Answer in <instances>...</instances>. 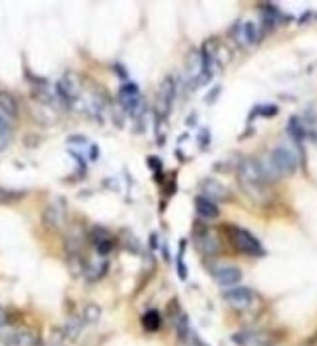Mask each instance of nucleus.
I'll return each mask as SVG.
<instances>
[{"label": "nucleus", "mask_w": 317, "mask_h": 346, "mask_svg": "<svg viewBox=\"0 0 317 346\" xmlns=\"http://www.w3.org/2000/svg\"><path fill=\"white\" fill-rule=\"evenodd\" d=\"M12 140V127L8 123V119L0 113V150H4Z\"/></svg>", "instance_id": "nucleus-17"}, {"label": "nucleus", "mask_w": 317, "mask_h": 346, "mask_svg": "<svg viewBox=\"0 0 317 346\" xmlns=\"http://www.w3.org/2000/svg\"><path fill=\"white\" fill-rule=\"evenodd\" d=\"M200 189H202V196H206V198H210V200H228L230 198V191L222 185V183H218V181H214V179H206L202 185H200Z\"/></svg>", "instance_id": "nucleus-9"}, {"label": "nucleus", "mask_w": 317, "mask_h": 346, "mask_svg": "<svg viewBox=\"0 0 317 346\" xmlns=\"http://www.w3.org/2000/svg\"><path fill=\"white\" fill-rule=\"evenodd\" d=\"M80 329H82V323H74V321H70V323L66 325V335L72 337V339H76L78 333H80Z\"/></svg>", "instance_id": "nucleus-22"}, {"label": "nucleus", "mask_w": 317, "mask_h": 346, "mask_svg": "<svg viewBox=\"0 0 317 346\" xmlns=\"http://www.w3.org/2000/svg\"><path fill=\"white\" fill-rule=\"evenodd\" d=\"M210 274L214 276V280L224 286V288H232L236 286L239 280H241V270L238 267H232V265H220V267H214L210 270Z\"/></svg>", "instance_id": "nucleus-7"}, {"label": "nucleus", "mask_w": 317, "mask_h": 346, "mask_svg": "<svg viewBox=\"0 0 317 346\" xmlns=\"http://www.w3.org/2000/svg\"><path fill=\"white\" fill-rule=\"evenodd\" d=\"M98 158V146H92V160Z\"/></svg>", "instance_id": "nucleus-27"}, {"label": "nucleus", "mask_w": 317, "mask_h": 346, "mask_svg": "<svg viewBox=\"0 0 317 346\" xmlns=\"http://www.w3.org/2000/svg\"><path fill=\"white\" fill-rule=\"evenodd\" d=\"M115 70H117V74H119L121 78H127V72H125V68H123V66H115Z\"/></svg>", "instance_id": "nucleus-25"}, {"label": "nucleus", "mask_w": 317, "mask_h": 346, "mask_svg": "<svg viewBox=\"0 0 317 346\" xmlns=\"http://www.w3.org/2000/svg\"><path fill=\"white\" fill-rule=\"evenodd\" d=\"M195 208H197V214H198V216L208 218V220L220 216V210H218L216 202L210 200V198H206V196H197V198H195Z\"/></svg>", "instance_id": "nucleus-11"}, {"label": "nucleus", "mask_w": 317, "mask_h": 346, "mask_svg": "<svg viewBox=\"0 0 317 346\" xmlns=\"http://www.w3.org/2000/svg\"><path fill=\"white\" fill-rule=\"evenodd\" d=\"M68 140L70 142H86V138H82V136H70Z\"/></svg>", "instance_id": "nucleus-26"}, {"label": "nucleus", "mask_w": 317, "mask_h": 346, "mask_svg": "<svg viewBox=\"0 0 317 346\" xmlns=\"http://www.w3.org/2000/svg\"><path fill=\"white\" fill-rule=\"evenodd\" d=\"M288 133L294 138V142H298V144H302V140L306 138V129H304V125L298 117H292L288 121Z\"/></svg>", "instance_id": "nucleus-14"}, {"label": "nucleus", "mask_w": 317, "mask_h": 346, "mask_svg": "<svg viewBox=\"0 0 317 346\" xmlns=\"http://www.w3.org/2000/svg\"><path fill=\"white\" fill-rule=\"evenodd\" d=\"M148 166H152V168H159V160L158 158H148Z\"/></svg>", "instance_id": "nucleus-24"}, {"label": "nucleus", "mask_w": 317, "mask_h": 346, "mask_svg": "<svg viewBox=\"0 0 317 346\" xmlns=\"http://www.w3.org/2000/svg\"><path fill=\"white\" fill-rule=\"evenodd\" d=\"M105 270H107V261H101V263L88 265L84 272H86V278H88V280H98V278H101V276L105 274Z\"/></svg>", "instance_id": "nucleus-16"}, {"label": "nucleus", "mask_w": 317, "mask_h": 346, "mask_svg": "<svg viewBox=\"0 0 317 346\" xmlns=\"http://www.w3.org/2000/svg\"><path fill=\"white\" fill-rule=\"evenodd\" d=\"M119 101H121V105H123L131 115H139V113L142 111L140 92H139V86L133 84V82L121 86V90H119Z\"/></svg>", "instance_id": "nucleus-4"}, {"label": "nucleus", "mask_w": 317, "mask_h": 346, "mask_svg": "<svg viewBox=\"0 0 317 346\" xmlns=\"http://www.w3.org/2000/svg\"><path fill=\"white\" fill-rule=\"evenodd\" d=\"M105 239H111V233L103 226H94L92 231H90V241L94 245H98L99 241H105Z\"/></svg>", "instance_id": "nucleus-19"}, {"label": "nucleus", "mask_w": 317, "mask_h": 346, "mask_svg": "<svg viewBox=\"0 0 317 346\" xmlns=\"http://www.w3.org/2000/svg\"><path fill=\"white\" fill-rule=\"evenodd\" d=\"M4 325V313H2V309H0V327Z\"/></svg>", "instance_id": "nucleus-28"}, {"label": "nucleus", "mask_w": 317, "mask_h": 346, "mask_svg": "<svg viewBox=\"0 0 317 346\" xmlns=\"http://www.w3.org/2000/svg\"><path fill=\"white\" fill-rule=\"evenodd\" d=\"M0 111L6 119H18L20 115V107H18V101H16V96L8 90H0Z\"/></svg>", "instance_id": "nucleus-10"}, {"label": "nucleus", "mask_w": 317, "mask_h": 346, "mask_svg": "<svg viewBox=\"0 0 317 346\" xmlns=\"http://www.w3.org/2000/svg\"><path fill=\"white\" fill-rule=\"evenodd\" d=\"M99 317H101V309H99V306H96V304H88L86 309H84V319L90 321V323H96Z\"/></svg>", "instance_id": "nucleus-20"}, {"label": "nucleus", "mask_w": 317, "mask_h": 346, "mask_svg": "<svg viewBox=\"0 0 317 346\" xmlns=\"http://www.w3.org/2000/svg\"><path fill=\"white\" fill-rule=\"evenodd\" d=\"M228 235H230V241L232 245L243 253V255H249V257H261L265 255V249L261 245V241L247 230L239 228V226H228Z\"/></svg>", "instance_id": "nucleus-2"}, {"label": "nucleus", "mask_w": 317, "mask_h": 346, "mask_svg": "<svg viewBox=\"0 0 317 346\" xmlns=\"http://www.w3.org/2000/svg\"><path fill=\"white\" fill-rule=\"evenodd\" d=\"M238 177L239 185L245 191L249 198L255 202H265L269 198V183L277 181V173L269 166V162H259V160H243L238 168Z\"/></svg>", "instance_id": "nucleus-1"}, {"label": "nucleus", "mask_w": 317, "mask_h": 346, "mask_svg": "<svg viewBox=\"0 0 317 346\" xmlns=\"http://www.w3.org/2000/svg\"><path fill=\"white\" fill-rule=\"evenodd\" d=\"M142 325H144V329H146V331H150V333L158 331L159 327H161V315H159L156 309L146 311V313H144V317H142Z\"/></svg>", "instance_id": "nucleus-15"}, {"label": "nucleus", "mask_w": 317, "mask_h": 346, "mask_svg": "<svg viewBox=\"0 0 317 346\" xmlns=\"http://www.w3.org/2000/svg\"><path fill=\"white\" fill-rule=\"evenodd\" d=\"M12 345H16V346H33L35 345V337H33L31 333L20 331V333H14V335H12Z\"/></svg>", "instance_id": "nucleus-18"}, {"label": "nucleus", "mask_w": 317, "mask_h": 346, "mask_svg": "<svg viewBox=\"0 0 317 346\" xmlns=\"http://www.w3.org/2000/svg\"><path fill=\"white\" fill-rule=\"evenodd\" d=\"M224 302L234 308V309H245L251 306V300H253V292L245 286H236V288H228L224 294H222Z\"/></svg>", "instance_id": "nucleus-6"}, {"label": "nucleus", "mask_w": 317, "mask_h": 346, "mask_svg": "<svg viewBox=\"0 0 317 346\" xmlns=\"http://www.w3.org/2000/svg\"><path fill=\"white\" fill-rule=\"evenodd\" d=\"M269 166L273 168V172L278 177L280 175H292L298 170V156L286 146H277L269 156Z\"/></svg>", "instance_id": "nucleus-3"}, {"label": "nucleus", "mask_w": 317, "mask_h": 346, "mask_svg": "<svg viewBox=\"0 0 317 346\" xmlns=\"http://www.w3.org/2000/svg\"><path fill=\"white\" fill-rule=\"evenodd\" d=\"M113 245H115V243H113V237H111V239L99 241V243H98V245H94V247H96V251H98V255H99V257H107V255L113 251Z\"/></svg>", "instance_id": "nucleus-21"}, {"label": "nucleus", "mask_w": 317, "mask_h": 346, "mask_svg": "<svg viewBox=\"0 0 317 346\" xmlns=\"http://www.w3.org/2000/svg\"><path fill=\"white\" fill-rule=\"evenodd\" d=\"M193 345H195V346H208L206 343H204V341H202V339H200V337H197V335L193 337Z\"/></svg>", "instance_id": "nucleus-23"}, {"label": "nucleus", "mask_w": 317, "mask_h": 346, "mask_svg": "<svg viewBox=\"0 0 317 346\" xmlns=\"http://www.w3.org/2000/svg\"><path fill=\"white\" fill-rule=\"evenodd\" d=\"M43 222L47 228H60L64 224V202L62 200H57L53 204H49L45 208V214H43Z\"/></svg>", "instance_id": "nucleus-8"}, {"label": "nucleus", "mask_w": 317, "mask_h": 346, "mask_svg": "<svg viewBox=\"0 0 317 346\" xmlns=\"http://www.w3.org/2000/svg\"><path fill=\"white\" fill-rule=\"evenodd\" d=\"M238 41L239 43H245V45H253L259 41V33H257V27L255 23L247 21V23H241L238 27Z\"/></svg>", "instance_id": "nucleus-12"}, {"label": "nucleus", "mask_w": 317, "mask_h": 346, "mask_svg": "<svg viewBox=\"0 0 317 346\" xmlns=\"http://www.w3.org/2000/svg\"><path fill=\"white\" fill-rule=\"evenodd\" d=\"M195 243H197V249L202 255L214 257V255L220 253V241H218V237L210 230H206V228L195 230Z\"/></svg>", "instance_id": "nucleus-5"}, {"label": "nucleus", "mask_w": 317, "mask_h": 346, "mask_svg": "<svg viewBox=\"0 0 317 346\" xmlns=\"http://www.w3.org/2000/svg\"><path fill=\"white\" fill-rule=\"evenodd\" d=\"M173 94H175V86H173L171 78H165L163 84H161V94H159V105H161V111H163V113L169 111L171 101H173Z\"/></svg>", "instance_id": "nucleus-13"}]
</instances>
